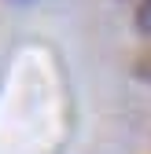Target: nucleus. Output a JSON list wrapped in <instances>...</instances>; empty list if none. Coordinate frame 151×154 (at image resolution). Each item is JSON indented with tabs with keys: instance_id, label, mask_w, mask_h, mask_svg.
<instances>
[{
	"instance_id": "nucleus-3",
	"label": "nucleus",
	"mask_w": 151,
	"mask_h": 154,
	"mask_svg": "<svg viewBox=\"0 0 151 154\" xmlns=\"http://www.w3.org/2000/svg\"><path fill=\"white\" fill-rule=\"evenodd\" d=\"M18 4H26V0H18Z\"/></svg>"
},
{
	"instance_id": "nucleus-2",
	"label": "nucleus",
	"mask_w": 151,
	"mask_h": 154,
	"mask_svg": "<svg viewBox=\"0 0 151 154\" xmlns=\"http://www.w3.org/2000/svg\"><path fill=\"white\" fill-rule=\"evenodd\" d=\"M144 77H151V63H147V66H144Z\"/></svg>"
},
{
	"instance_id": "nucleus-1",
	"label": "nucleus",
	"mask_w": 151,
	"mask_h": 154,
	"mask_svg": "<svg viewBox=\"0 0 151 154\" xmlns=\"http://www.w3.org/2000/svg\"><path fill=\"white\" fill-rule=\"evenodd\" d=\"M133 26L140 37H151V0H140L137 4V18H133Z\"/></svg>"
}]
</instances>
